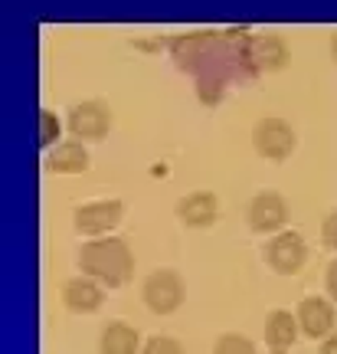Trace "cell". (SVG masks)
I'll list each match as a JSON object with an SVG mask.
<instances>
[{
	"label": "cell",
	"instance_id": "6da1fadb",
	"mask_svg": "<svg viewBox=\"0 0 337 354\" xmlns=\"http://www.w3.org/2000/svg\"><path fill=\"white\" fill-rule=\"evenodd\" d=\"M79 266H82V276L95 279L99 286L118 289V286L131 282V276H135V253L118 236H99V240H88L82 246Z\"/></svg>",
	"mask_w": 337,
	"mask_h": 354
},
{
	"label": "cell",
	"instance_id": "7a4b0ae2",
	"mask_svg": "<svg viewBox=\"0 0 337 354\" xmlns=\"http://www.w3.org/2000/svg\"><path fill=\"white\" fill-rule=\"evenodd\" d=\"M184 295H187V286L174 269H154L141 286V299L154 315H174L184 305Z\"/></svg>",
	"mask_w": 337,
	"mask_h": 354
},
{
	"label": "cell",
	"instance_id": "3957f363",
	"mask_svg": "<svg viewBox=\"0 0 337 354\" xmlns=\"http://www.w3.org/2000/svg\"><path fill=\"white\" fill-rule=\"evenodd\" d=\"M252 145H256V151L262 154V158H269V161H285V158H291L298 138H295V128L288 125L285 118L269 115V118H259V122H256V128H252Z\"/></svg>",
	"mask_w": 337,
	"mask_h": 354
},
{
	"label": "cell",
	"instance_id": "277c9868",
	"mask_svg": "<svg viewBox=\"0 0 337 354\" xmlns=\"http://www.w3.org/2000/svg\"><path fill=\"white\" fill-rule=\"evenodd\" d=\"M122 216H125V203L122 201H92V203H82V207H75L73 214V223L79 233H86V236H105V233H112L118 223H122Z\"/></svg>",
	"mask_w": 337,
	"mask_h": 354
},
{
	"label": "cell",
	"instance_id": "5b68a950",
	"mask_svg": "<svg viewBox=\"0 0 337 354\" xmlns=\"http://www.w3.org/2000/svg\"><path fill=\"white\" fill-rule=\"evenodd\" d=\"M108 128H112V109L99 99H88L69 112V131H73V138L99 141L108 135Z\"/></svg>",
	"mask_w": 337,
	"mask_h": 354
},
{
	"label": "cell",
	"instance_id": "8992f818",
	"mask_svg": "<svg viewBox=\"0 0 337 354\" xmlns=\"http://www.w3.org/2000/svg\"><path fill=\"white\" fill-rule=\"evenodd\" d=\"M265 259H269V266H272L275 272L295 276L301 266H305V259H308V246H305V240H301L298 233L285 230V233H275L272 243L265 246Z\"/></svg>",
	"mask_w": 337,
	"mask_h": 354
},
{
	"label": "cell",
	"instance_id": "52a82bcc",
	"mask_svg": "<svg viewBox=\"0 0 337 354\" xmlns=\"http://www.w3.org/2000/svg\"><path fill=\"white\" fill-rule=\"evenodd\" d=\"M249 227L256 233H278V230L285 227L288 220V203L282 194H275V190H265V194H256L249 203Z\"/></svg>",
	"mask_w": 337,
	"mask_h": 354
},
{
	"label": "cell",
	"instance_id": "ba28073f",
	"mask_svg": "<svg viewBox=\"0 0 337 354\" xmlns=\"http://www.w3.org/2000/svg\"><path fill=\"white\" fill-rule=\"evenodd\" d=\"M246 59H249L252 73H278L288 63V46L282 37L265 33V37L246 39Z\"/></svg>",
	"mask_w": 337,
	"mask_h": 354
},
{
	"label": "cell",
	"instance_id": "9c48e42d",
	"mask_svg": "<svg viewBox=\"0 0 337 354\" xmlns=\"http://www.w3.org/2000/svg\"><path fill=\"white\" fill-rule=\"evenodd\" d=\"M216 214H220V201H216V194H210V190H193V194L177 201V216L190 230L213 227Z\"/></svg>",
	"mask_w": 337,
	"mask_h": 354
},
{
	"label": "cell",
	"instance_id": "30bf717a",
	"mask_svg": "<svg viewBox=\"0 0 337 354\" xmlns=\"http://www.w3.org/2000/svg\"><path fill=\"white\" fill-rule=\"evenodd\" d=\"M102 302H105V295H102V286L95 279L73 276L63 282V305L75 315H92L102 308Z\"/></svg>",
	"mask_w": 337,
	"mask_h": 354
},
{
	"label": "cell",
	"instance_id": "8fae6325",
	"mask_svg": "<svg viewBox=\"0 0 337 354\" xmlns=\"http://www.w3.org/2000/svg\"><path fill=\"white\" fill-rule=\"evenodd\" d=\"M298 328L308 335V338H327L331 331H334V308L327 299H301L298 305Z\"/></svg>",
	"mask_w": 337,
	"mask_h": 354
},
{
	"label": "cell",
	"instance_id": "7c38bea8",
	"mask_svg": "<svg viewBox=\"0 0 337 354\" xmlns=\"http://www.w3.org/2000/svg\"><path fill=\"white\" fill-rule=\"evenodd\" d=\"M298 338V318L285 312V308H275L265 318V344L272 348L275 354H285Z\"/></svg>",
	"mask_w": 337,
	"mask_h": 354
},
{
	"label": "cell",
	"instance_id": "4fadbf2b",
	"mask_svg": "<svg viewBox=\"0 0 337 354\" xmlns=\"http://www.w3.org/2000/svg\"><path fill=\"white\" fill-rule=\"evenodd\" d=\"M102 354H141V335L125 322H108L99 335Z\"/></svg>",
	"mask_w": 337,
	"mask_h": 354
},
{
	"label": "cell",
	"instance_id": "5bb4252c",
	"mask_svg": "<svg viewBox=\"0 0 337 354\" xmlns=\"http://www.w3.org/2000/svg\"><path fill=\"white\" fill-rule=\"evenodd\" d=\"M46 167L52 174H82L88 167V151L82 148V141H63L46 158Z\"/></svg>",
	"mask_w": 337,
	"mask_h": 354
},
{
	"label": "cell",
	"instance_id": "9a60e30c",
	"mask_svg": "<svg viewBox=\"0 0 337 354\" xmlns=\"http://www.w3.org/2000/svg\"><path fill=\"white\" fill-rule=\"evenodd\" d=\"M210 354H256V348H252V342L246 338V335L226 331V335H220V338H216V344H213Z\"/></svg>",
	"mask_w": 337,
	"mask_h": 354
},
{
	"label": "cell",
	"instance_id": "2e32d148",
	"mask_svg": "<svg viewBox=\"0 0 337 354\" xmlns=\"http://www.w3.org/2000/svg\"><path fill=\"white\" fill-rule=\"evenodd\" d=\"M59 118H56V115L52 112H46V109H43V112H39V148H43V151H50L52 145H56V138H59Z\"/></svg>",
	"mask_w": 337,
	"mask_h": 354
},
{
	"label": "cell",
	"instance_id": "e0dca14e",
	"mask_svg": "<svg viewBox=\"0 0 337 354\" xmlns=\"http://www.w3.org/2000/svg\"><path fill=\"white\" fill-rule=\"evenodd\" d=\"M141 354H184V348L171 335H151L144 348H141Z\"/></svg>",
	"mask_w": 337,
	"mask_h": 354
},
{
	"label": "cell",
	"instance_id": "ac0fdd59",
	"mask_svg": "<svg viewBox=\"0 0 337 354\" xmlns=\"http://www.w3.org/2000/svg\"><path fill=\"white\" fill-rule=\"evenodd\" d=\"M321 240H325V246L337 250V210H334V214H327L325 227H321Z\"/></svg>",
	"mask_w": 337,
	"mask_h": 354
},
{
	"label": "cell",
	"instance_id": "d6986e66",
	"mask_svg": "<svg viewBox=\"0 0 337 354\" xmlns=\"http://www.w3.org/2000/svg\"><path fill=\"white\" fill-rule=\"evenodd\" d=\"M327 292L337 299V259L331 266H327Z\"/></svg>",
	"mask_w": 337,
	"mask_h": 354
},
{
	"label": "cell",
	"instance_id": "ffe728a7",
	"mask_svg": "<svg viewBox=\"0 0 337 354\" xmlns=\"http://www.w3.org/2000/svg\"><path fill=\"white\" fill-rule=\"evenodd\" d=\"M321 354H337V331L325 338V344H321Z\"/></svg>",
	"mask_w": 337,
	"mask_h": 354
},
{
	"label": "cell",
	"instance_id": "44dd1931",
	"mask_svg": "<svg viewBox=\"0 0 337 354\" xmlns=\"http://www.w3.org/2000/svg\"><path fill=\"white\" fill-rule=\"evenodd\" d=\"M331 53H334V59H337V33L331 37Z\"/></svg>",
	"mask_w": 337,
	"mask_h": 354
}]
</instances>
